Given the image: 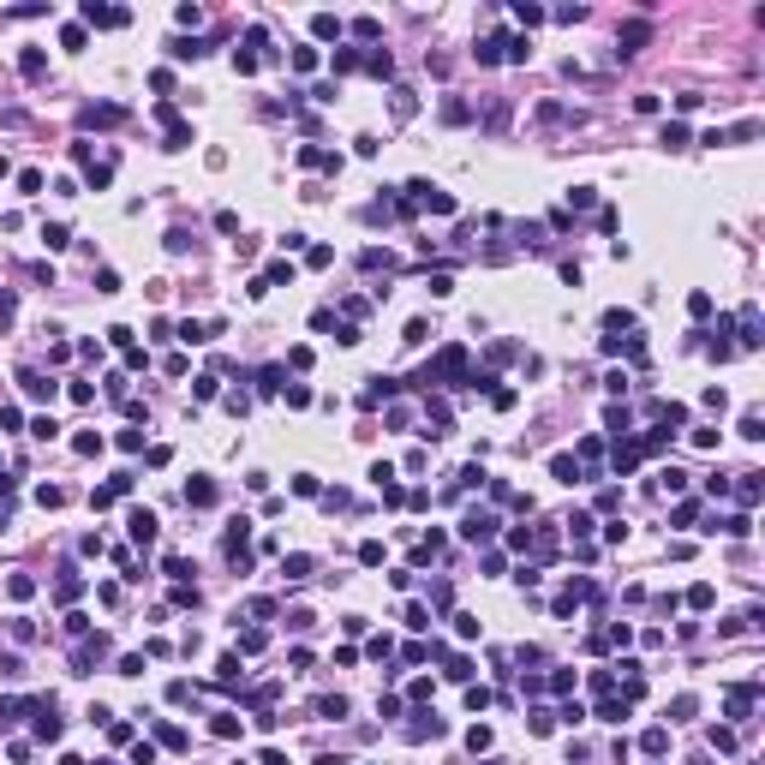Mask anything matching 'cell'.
<instances>
[{
	"mask_svg": "<svg viewBox=\"0 0 765 765\" xmlns=\"http://www.w3.org/2000/svg\"><path fill=\"white\" fill-rule=\"evenodd\" d=\"M281 574H287V580H305V574H311V556H287Z\"/></svg>",
	"mask_w": 765,
	"mask_h": 765,
	"instance_id": "obj_10",
	"label": "cell"
},
{
	"mask_svg": "<svg viewBox=\"0 0 765 765\" xmlns=\"http://www.w3.org/2000/svg\"><path fill=\"white\" fill-rule=\"evenodd\" d=\"M311 36H317V42H329V36H341V18H335V13H317V18H311Z\"/></svg>",
	"mask_w": 765,
	"mask_h": 765,
	"instance_id": "obj_6",
	"label": "cell"
},
{
	"mask_svg": "<svg viewBox=\"0 0 765 765\" xmlns=\"http://www.w3.org/2000/svg\"><path fill=\"white\" fill-rule=\"evenodd\" d=\"M377 31H383V24H377L371 13H365V18H353V36H359V42H377Z\"/></svg>",
	"mask_w": 765,
	"mask_h": 765,
	"instance_id": "obj_13",
	"label": "cell"
},
{
	"mask_svg": "<svg viewBox=\"0 0 765 765\" xmlns=\"http://www.w3.org/2000/svg\"><path fill=\"white\" fill-rule=\"evenodd\" d=\"M60 48H84V24H66V31H60Z\"/></svg>",
	"mask_w": 765,
	"mask_h": 765,
	"instance_id": "obj_35",
	"label": "cell"
},
{
	"mask_svg": "<svg viewBox=\"0 0 765 765\" xmlns=\"http://www.w3.org/2000/svg\"><path fill=\"white\" fill-rule=\"evenodd\" d=\"M466 748L484 753V748H491V730H484V723H479V730H466Z\"/></svg>",
	"mask_w": 765,
	"mask_h": 765,
	"instance_id": "obj_32",
	"label": "cell"
},
{
	"mask_svg": "<svg viewBox=\"0 0 765 765\" xmlns=\"http://www.w3.org/2000/svg\"><path fill=\"white\" fill-rule=\"evenodd\" d=\"M645 42H652V24H645V18L622 24V54H634V48H645Z\"/></svg>",
	"mask_w": 765,
	"mask_h": 765,
	"instance_id": "obj_3",
	"label": "cell"
},
{
	"mask_svg": "<svg viewBox=\"0 0 765 765\" xmlns=\"http://www.w3.org/2000/svg\"><path fill=\"white\" fill-rule=\"evenodd\" d=\"M359 562H365V568H377V562H383V544L365 538V544H359Z\"/></svg>",
	"mask_w": 765,
	"mask_h": 765,
	"instance_id": "obj_27",
	"label": "cell"
},
{
	"mask_svg": "<svg viewBox=\"0 0 765 765\" xmlns=\"http://www.w3.org/2000/svg\"><path fill=\"white\" fill-rule=\"evenodd\" d=\"M406 628H431V610L425 604H406Z\"/></svg>",
	"mask_w": 765,
	"mask_h": 765,
	"instance_id": "obj_28",
	"label": "cell"
},
{
	"mask_svg": "<svg viewBox=\"0 0 765 765\" xmlns=\"http://www.w3.org/2000/svg\"><path fill=\"white\" fill-rule=\"evenodd\" d=\"M293 72H317V48H293Z\"/></svg>",
	"mask_w": 765,
	"mask_h": 765,
	"instance_id": "obj_25",
	"label": "cell"
},
{
	"mask_svg": "<svg viewBox=\"0 0 765 765\" xmlns=\"http://www.w3.org/2000/svg\"><path fill=\"white\" fill-rule=\"evenodd\" d=\"M0 180H6V156H0Z\"/></svg>",
	"mask_w": 765,
	"mask_h": 765,
	"instance_id": "obj_36",
	"label": "cell"
},
{
	"mask_svg": "<svg viewBox=\"0 0 765 765\" xmlns=\"http://www.w3.org/2000/svg\"><path fill=\"white\" fill-rule=\"evenodd\" d=\"M210 730H215V735H222V741H233V735H240V718H233V711H222V718H215V723H210Z\"/></svg>",
	"mask_w": 765,
	"mask_h": 765,
	"instance_id": "obj_18",
	"label": "cell"
},
{
	"mask_svg": "<svg viewBox=\"0 0 765 765\" xmlns=\"http://www.w3.org/2000/svg\"><path fill=\"white\" fill-rule=\"evenodd\" d=\"M263 640H270V634H263V628H245V634H240V652H245V658H252V652H263Z\"/></svg>",
	"mask_w": 765,
	"mask_h": 765,
	"instance_id": "obj_17",
	"label": "cell"
},
{
	"mask_svg": "<svg viewBox=\"0 0 765 765\" xmlns=\"http://www.w3.org/2000/svg\"><path fill=\"white\" fill-rule=\"evenodd\" d=\"M305 263H311V270H323V263H335V252H329V245H311V252H305Z\"/></svg>",
	"mask_w": 765,
	"mask_h": 765,
	"instance_id": "obj_31",
	"label": "cell"
},
{
	"mask_svg": "<svg viewBox=\"0 0 765 765\" xmlns=\"http://www.w3.org/2000/svg\"><path fill=\"white\" fill-rule=\"evenodd\" d=\"M640 748H645V753H664V748H670V730H645Z\"/></svg>",
	"mask_w": 765,
	"mask_h": 765,
	"instance_id": "obj_15",
	"label": "cell"
},
{
	"mask_svg": "<svg viewBox=\"0 0 765 765\" xmlns=\"http://www.w3.org/2000/svg\"><path fill=\"white\" fill-rule=\"evenodd\" d=\"M156 735H162V748H186V730H180V723H156Z\"/></svg>",
	"mask_w": 765,
	"mask_h": 765,
	"instance_id": "obj_11",
	"label": "cell"
},
{
	"mask_svg": "<svg viewBox=\"0 0 765 765\" xmlns=\"http://www.w3.org/2000/svg\"><path fill=\"white\" fill-rule=\"evenodd\" d=\"M598 718H604V723H622V718H628V700H610V693H604V700H598Z\"/></svg>",
	"mask_w": 765,
	"mask_h": 765,
	"instance_id": "obj_9",
	"label": "cell"
},
{
	"mask_svg": "<svg viewBox=\"0 0 765 765\" xmlns=\"http://www.w3.org/2000/svg\"><path fill=\"white\" fill-rule=\"evenodd\" d=\"M42 245H48V252H60V245H66V227H60V222L42 227Z\"/></svg>",
	"mask_w": 765,
	"mask_h": 765,
	"instance_id": "obj_30",
	"label": "cell"
},
{
	"mask_svg": "<svg viewBox=\"0 0 765 765\" xmlns=\"http://www.w3.org/2000/svg\"><path fill=\"white\" fill-rule=\"evenodd\" d=\"M36 502H42V509H60L66 491H60V484H42V491H36Z\"/></svg>",
	"mask_w": 765,
	"mask_h": 765,
	"instance_id": "obj_21",
	"label": "cell"
},
{
	"mask_svg": "<svg viewBox=\"0 0 765 765\" xmlns=\"http://www.w3.org/2000/svg\"><path fill=\"white\" fill-rule=\"evenodd\" d=\"M18 383H24V395H36V401H42V395H54V383H42V377H36V371H24V377H18Z\"/></svg>",
	"mask_w": 765,
	"mask_h": 765,
	"instance_id": "obj_12",
	"label": "cell"
},
{
	"mask_svg": "<svg viewBox=\"0 0 765 765\" xmlns=\"http://www.w3.org/2000/svg\"><path fill=\"white\" fill-rule=\"evenodd\" d=\"M186 502H192V509H210V502H215V484H210V479H192V484H186Z\"/></svg>",
	"mask_w": 765,
	"mask_h": 765,
	"instance_id": "obj_5",
	"label": "cell"
},
{
	"mask_svg": "<svg viewBox=\"0 0 765 765\" xmlns=\"http://www.w3.org/2000/svg\"><path fill=\"white\" fill-rule=\"evenodd\" d=\"M31 436H42V443H54V436H60V425H54V419H36V425H31Z\"/></svg>",
	"mask_w": 765,
	"mask_h": 765,
	"instance_id": "obj_34",
	"label": "cell"
},
{
	"mask_svg": "<svg viewBox=\"0 0 765 765\" xmlns=\"http://www.w3.org/2000/svg\"><path fill=\"white\" fill-rule=\"evenodd\" d=\"M233 72H245V78L257 72V54H252V48H240V54H233Z\"/></svg>",
	"mask_w": 765,
	"mask_h": 765,
	"instance_id": "obj_33",
	"label": "cell"
},
{
	"mask_svg": "<svg viewBox=\"0 0 765 765\" xmlns=\"http://www.w3.org/2000/svg\"><path fill=\"white\" fill-rule=\"evenodd\" d=\"M711 598H718V592H711V586H705V580H700V586H693V592H688V604H693V610H711Z\"/></svg>",
	"mask_w": 765,
	"mask_h": 765,
	"instance_id": "obj_23",
	"label": "cell"
},
{
	"mask_svg": "<svg viewBox=\"0 0 765 765\" xmlns=\"http://www.w3.org/2000/svg\"><path fill=\"white\" fill-rule=\"evenodd\" d=\"M514 18H520L526 31H532V24H544V6H526V0H520V6H514Z\"/></svg>",
	"mask_w": 765,
	"mask_h": 765,
	"instance_id": "obj_24",
	"label": "cell"
},
{
	"mask_svg": "<svg viewBox=\"0 0 765 765\" xmlns=\"http://www.w3.org/2000/svg\"><path fill=\"white\" fill-rule=\"evenodd\" d=\"M126 18L132 13H120V6H96V0L84 6V24H126Z\"/></svg>",
	"mask_w": 765,
	"mask_h": 765,
	"instance_id": "obj_4",
	"label": "cell"
},
{
	"mask_svg": "<svg viewBox=\"0 0 765 765\" xmlns=\"http://www.w3.org/2000/svg\"><path fill=\"white\" fill-rule=\"evenodd\" d=\"M18 66H24V78H42L48 60H42V48H24V60H18Z\"/></svg>",
	"mask_w": 765,
	"mask_h": 765,
	"instance_id": "obj_16",
	"label": "cell"
},
{
	"mask_svg": "<svg viewBox=\"0 0 765 765\" xmlns=\"http://www.w3.org/2000/svg\"><path fill=\"white\" fill-rule=\"evenodd\" d=\"M72 449H78V454H102V436H96V431H78Z\"/></svg>",
	"mask_w": 765,
	"mask_h": 765,
	"instance_id": "obj_14",
	"label": "cell"
},
{
	"mask_svg": "<svg viewBox=\"0 0 765 765\" xmlns=\"http://www.w3.org/2000/svg\"><path fill=\"white\" fill-rule=\"evenodd\" d=\"M658 479H664V491H688V472H682V466H664Z\"/></svg>",
	"mask_w": 765,
	"mask_h": 765,
	"instance_id": "obj_20",
	"label": "cell"
},
{
	"mask_svg": "<svg viewBox=\"0 0 765 765\" xmlns=\"http://www.w3.org/2000/svg\"><path fill=\"white\" fill-rule=\"evenodd\" d=\"M317 711H323V718H347V700H341V693H329V700H317Z\"/></svg>",
	"mask_w": 765,
	"mask_h": 765,
	"instance_id": "obj_26",
	"label": "cell"
},
{
	"mask_svg": "<svg viewBox=\"0 0 765 765\" xmlns=\"http://www.w3.org/2000/svg\"><path fill=\"white\" fill-rule=\"evenodd\" d=\"M735 496H741V509H753V502H759V472H741V484H735Z\"/></svg>",
	"mask_w": 765,
	"mask_h": 765,
	"instance_id": "obj_7",
	"label": "cell"
},
{
	"mask_svg": "<svg viewBox=\"0 0 765 765\" xmlns=\"http://www.w3.org/2000/svg\"><path fill=\"white\" fill-rule=\"evenodd\" d=\"M126 526H132V544H156V514H150V509H132V520H126Z\"/></svg>",
	"mask_w": 765,
	"mask_h": 765,
	"instance_id": "obj_2",
	"label": "cell"
},
{
	"mask_svg": "<svg viewBox=\"0 0 765 765\" xmlns=\"http://www.w3.org/2000/svg\"><path fill=\"white\" fill-rule=\"evenodd\" d=\"M454 634L461 640H479V616H454Z\"/></svg>",
	"mask_w": 765,
	"mask_h": 765,
	"instance_id": "obj_29",
	"label": "cell"
},
{
	"mask_svg": "<svg viewBox=\"0 0 765 765\" xmlns=\"http://www.w3.org/2000/svg\"><path fill=\"white\" fill-rule=\"evenodd\" d=\"M550 472H556L562 484H574V479H580V461H574V454H556V461H550Z\"/></svg>",
	"mask_w": 765,
	"mask_h": 765,
	"instance_id": "obj_8",
	"label": "cell"
},
{
	"mask_svg": "<svg viewBox=\"0 0 765 765\" xmlns=\"http://www.w3.org/2000/svg\"><path fill=\"white\" fill-rule=\"evenodd\" d=\"M664 150H688V126H664Z\"/></svg>",
	"mask_w": 765,
	"mask_h": 765,
	"instance_id": "obj_19",
	"label": "cell"
},
{
	"mask_svg": "<svg viewBox=\"0 0 765 765\" xmlns=\"http://www.w3.org/2000/svg\"><path fill=\"white\" fill-rule=\"evenodd\" d=\"M102 765H114V759H102Z\"/></svg>",
	"mask_w": 765,
	"mask_h": 765,
	"instance_id": "obj_38",
	"label": "cell"
},
{
	"mask_svg": "<svg viewBox=\"0 0 765 765\" xmlns=\"http://www.w3.org/2000/svg\"><path fill=\"white\" fill-rule=\"evenodd\" d=\"M6 592H13V598H31L36 580H31V574H13V580H6Z\"/></svg>",
	"mask_w": 765,
	"mask_h": 765,
	"instance_id": "obj_22",
	"label": "cell"
},
{
	"mask_svg": "<svg viewBox=\"0 0 765 765\" xmlns=\"http://www.w3.org/2000/svg\"><path fill=\"white\" fill-rule=\"evenodd\" d=\"M491 532H496V514H491V509H472V514L461 520V538H466V544H484Z\"/></svg>",
	"mask_w": 765,
	"mask_h": 765,
	"instance_id": "obj_1",
	"label": "cell"
},
{
	"mask_svg": "<svg viewBox=\"0 0 765 765\" xmlns=\"http://www.w3.org/2000/svg\"><path fill=\"white\" fill-rule=\"evenodd\" d=\"M484 765H502V759H484Z\"/></svg>",
	"mask_w": 765,
	"mask_h": 765,
	"instance_id": "obj_37",
	"label": "cell"
}]
</instances>
